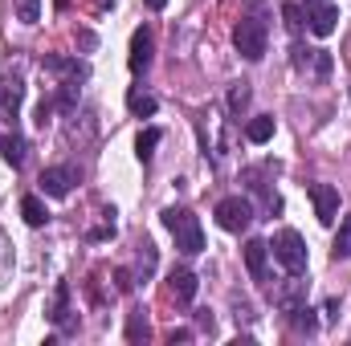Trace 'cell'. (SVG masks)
I'll list each match as a JSON object with an SVG mask.
<instances>
[{"label":"cell","mask_w":351,"mask_h":346,"mask_svg":"<svg viewBox=\"0 0 351 346\" xmlns=\"http://www.w3.org/2000/svg\"><path fill=\"white\" fill-rule=\"evenodd\" d=\"M164 228L176 237V249L184 257H196L204 249V232H200V220L188 212V208H168L164 212Z\"/></svg>","instance_id":"obj_1"},{"label":"cell","mask_w":351,"mask_h":346,"mask_svg":"<svg viewBox=\"0 0 351 346\" xmlns=\"http://www.w3.org/2000/svg\"><path fill=\"white\" fill-rule=\"evenodd\" d=\"M233 45L245 62H262L265 57V45H269V25L262 16H241L237 29H233Z\"/></svg>","instance_id":"obj_2"},{"label":"cell","mask_w":351,"mask_h":346,"mask_svg":"<svg viewBox=\"0 0 351 346\" xmlns=\"http://www.w3.org/2000/svg\"><path fill=\"white\" fill-rule=\"evenodd\" d=\"M269 249H274V257L282 261L286 273H306V245H302V237L294 228H282Z\"/></svg>","instance_id":"obj_3"},{"label":"cell","mask_w":351,"mask_h":346,"mask_svg":"<svg viewBox=\"0 0 351 346\" xmlns=\"http://www.w3.org/2000/svg\"><path fill=\"white\" fill-rule=\"evenodd\" d=\"M258 212H254V204L250 200H241V196H229V200H221L217 204V224L225 228V232H241V228H250V220H254Z\"/></svg>","instance_id":"obj_4"},{"label":"cell","mask_w":351,"mask_h":346,"mask_svg":"<svg viewBox=\"0 0 351 346\" xmlns=\"http://www.w3.org/2000/svg\"><path fill=\"white\" fill-rule=\"evenodd\" d=\"M335 21H339V8L331 0H306V29L315 37H331L335 33Z\"/></svg>","instance_id":"obj_5"},{"label":"cell","mask_w":351,"mask_h":346,"mask_svg":"<svg viewBox=\"0 0 351 346\" xmlns=\"http://www.w3.org/2000/svg\"><path fill=\"white\" fill-rule=\"evenodd\" d=\"M21 102H25V82H21V74H4V82H0V118L4 122H12L16 114H21Z\"/></svg>","instance_id":"obj_6"},{"label":"cell","mask_w":351,"mask_h":346,"mask_svg":"<svg viewBox=\"0 0 351 346\" xmlns=\"http://www.w3.org/2000/svg\"><path fill=\"white\" fill-rule=\"evenodd\" d=\"M311 204H315L319 224H335V216H339V191L331 183H311Z\"/></svg>","instance_id":"obj_7"},{"label":"cell","mask_w":351,"mask_h":346,"mask_svg":"<svg viewBox=\"0 0 351 346\" xmlns=\"http://www.w3.org/2000/svg\"><path fill=\"white\" fill-rule=\"evenodd\" d=\"M74 183H78V172H74V168H45V172H41V191L53 196V200L70 196Z\"/></svg>","instance_id":"obj_8"},{"label":"cell","mask_w":351,"mask_h":346,"mask_svg":"<svg viewBox=\"0 0 351 346\" xmlns=\"http://www.w3.org/2000/svg\"><path fill=\"white\" fill-rule=\"evenodd\" d=\"M152 49H156L152 29H147V25H143V29H135V33H131V57H127L135 74H143V70L152 66Z\"/></svg>","instance_id":"obj_9"},{"label":"cell","mask_w":351,"mask_h":346,"mask_svg":"<svg viewBox=\"0 0 351 346\" xmlns=\"http://www.w3.org/2000/svg\"><path fill=\"white\" fill-rule=\"evenodd\" d=\"M269 297H274V306H282V310L302 306V297H306V281H302V273H290V277H286V285L269 289Z\"/></svg>","instance_id":"obj_10"},{"label":"cell","mask_w":351,"mask_h":346,"mask_svg":"<svg viewBox=\"0 0 351 346\" xmlns=\"http://www.w3.org/2000/svg\"><path fill=\"white\" fill-rule=\"evenodd\" d=\"M265 257H269V245L265 241H250L245 245V269H250V277L254 281H269V269H265Z\"/></svg>","instance_id":"obj_11"},{"label":"cell","mask_w":351,"mask_h":346,"mask_svg":"<svg viewBox=\"0 0 351 346\" xmlns=\"http://www.w3.org/2000/svg\"><path fill=\"white\" fill-rule=\"evenodd\" d=\"M168 289H172L176 302H192V297H196V289H200V281H196V273H192V269H176L172 277H168Z\"/></svg>","instance_id":"obj_12"},{"label":"cell","mask_w":351,"mask_h":346,"mask_svg":"<svg viewBox=\"0 0 351 346\" xmlns=\"http://www.w3.org/2000/svg\"><path fill=\"white\" fill-rule=\"evenodd\" d=\"M0 155H4V163H12V168H21L25 163V155H29V143L12 131V135H0Z\"/></svg>","instance_id":"obj_13"},{"label":"cell","mask_w":351,"mask_h":346,"mask_svg":"<svg viewBox=\"0 0 351 346\" xmlns=\"http://www.w3.org/2000/svg\"><path fill=\"white\" fill-rule=\"evenodd\" d=\"M127 110H131L135 118H152V114L160 110V102H156V94H147V90H131V94H127Z\"/></svg>","instance_id":"obj_14"},{"label":"cell","mask_w":351,"mask_h":346,"mask_svg":"<svg viewBox=\"0 0 351 346\" xmlns=\"http://www.w3.org/2000/svg\"><path fill=\"white\" fill-rule=\"evenodd\" d=\"M160 139H164V131H160V127H147V131H139V139H135V155H139V159L147 163V159L156 155Z\"/></svg>","instance_id":"obj_15"},{"label":"cell","mask_w":351,"mask_h":346,"mask_svg":"<svg viewBox=\"0 0 351 346\" xmlns=\"http://www.w3.org/2000/svg\"><path fill=\"white\" fill-rule=\"evenodd\" d=\"M21 216H25V224H33V228H41V224L49 220V212H45V204H41L37 196H25V200H21Z\"/></svg>","instance_id":"obj_16"},{"label":"cell","mask_w":351,"mask_h":346,"mask_svg":"<svg viewBox=\"0 0 351 346\" xmlns=\"http://www.w3.org/2000/svg\"><path fill=\"white\" fill-rule=\"evenodd\" d=\"M53 326H70V285H58V293H53Z\"/></svg>","instance_id":"obj_17"},{"label":"cell","mask_w":351,"mask_h":346,"mask_svg":"<svg viewBox=\"0 0 351 346\" xmlns=\"http://www.w3.org/2000/svg\"><path fill=\"white\" fill-rule=\"evenodd\" d=\"M290 314V326L298 330V334H315L319 330V318H315V310H306V306H294V310H286Z\"/></svg>","instance_id":"obj_18"},{"label":"cell","mask_w":351,"mask_h":346,"mask_svg":"<svg viewBox=\"0 0 351 346\" xmlns=\"http://www.w3.org/2000/svg\"><path fill=\"white\" fill-rule=\"evenodd\" d=\"M245 139H250V143H269V139H274V118H269V114H258V118L245 127Z\"/></svg>","instance_id":"obj_19"},{"label":"cell","mask_w":351,"mask_h":346,"mask_svg":"<svg viewBox=\"0 0 351 346\" xmlns=\"http://www.w3.org/2000/svg\"><path fill=\"white\" fill-rule=\"evenodd\" d=\"M250 98H254L250 82H233V86H229V98H225V102H229V114H241V110L250 106Z\"/></svg>","instance_id":"obj_20"},{"label":"cell","mask_w":351,"mask_h":346,"mask_svg":"<svg viewBox=\"0 0 351 346\" xmlns=\"http://www.w3.org/2000/svg\"><path fill=\"white\" fill-rule=\"evenodd\" d=\"M147 318H143V310H135L131 318H127V343H147Z\"/></svg>","instance_id":"obj_21"},{"label":"cell","mask_w":351,"mask_h":346,"mask_svg":"<svg viewBox=\"0 0 351 346\" xmlns=\"http://www.w3.org/2000/svg\"><path fill=\"white\" fill-rule=\"evenodd\" d=\"M302 16H306V12H302V4H294V0H290V4H282V21H286V29H290L294 37H298V33H302V25H306Z\"/></svg>","instance_id":"obj_22"},{"label":"cell","mask_w":351,"mask_h":346,"mask_svg":"<svg viewBox=\"0 0 351 346\" xmlns=\"http://www.w3.org/2000/svg\"><path fill=\"white\" fill-rule=\"evenodd\" d=\"M16 21L21 25H37L41 21V0H16Z\"/></svg>","instance_id":"obj_23"},{"label":"cell","mask_w":351,"mask_h":346,"mask_svg":"<svg viewBox=\"0 0 351 346\" xmlns=\"http://www.w3.org/2000/svg\"><path fill=\"white\" fill-rule=\"evenodd\" d=\"M152 269H156V245H147V241H143V249H139V281H147V277H152Z\"/></svg>","instance_id":"obj_24"},{"label":"cell","mask_w":351,"mask_h":346,"mask_svg":"<svg viewBox=\"0 0 351 346\" xmlns=\"http://www.w3.org/2000/svg\"><path fill=\"white\" fill-rule=\"evenodd\" d=\"M351 261V220L339 228V237H335V261Z\"/></svg>","instance_id":"obj_25"},{"label":"cell","mask_w":351,"mask_h":346,"mask_svg":"<svg viewBox=\"0 0 351 346\" xmlns=\"http://www.w3.org/2000/svg\"><path fill=\"white\" fill-rule=\"evenodd\" d=\"M114 281H119V289H123V293H127V289H131V285H135V281H131V273H127V269H119V273H114Z\"/></svg>","instance_id":"obj_26"},{"label":"cell","mask_w":351,"mask_h":346,"mask_svg":"<svg viewBox=\"0 0 351 346\" xmlns=\"http://www.w3.org/2000/svg\"><path fill=\"white\" fill-rule=\"evenodd\" d=\"M143 4H147V8H156V12H160V8H164V4H168V0H143Z\"/></svg>","instance_id":"obj_27"}]
</instances>
